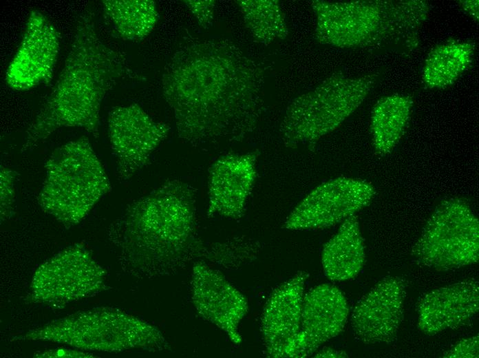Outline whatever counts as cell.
Listing matches in <instances>:
<instances>
[{
	"mask_svg": "<svg viewBox=\"0 0 479 358\" xmlns=\"http://www.w3.org/2000/svg\"><path fill=\"white\" fill-rule=\"evenodd\" d=\"M35 357H92V355L87 352H84L77 350H71L68 348H59L56 349H51L47 351L43 352L35 353Z\"/></svg>",
	"mask_w": 479,
	"mask_h": 358,
	"instance_id": "4316f807",
	"label": "cell"
},
{
	"mask_svg": "<svg viewBox=\"0 0 479 358\" xmlns=\"http://www.w3.org/2000/svg\"><path fill=\"white\" fill-rule=\"evenodd\" d=\"M246 28L254 39L268 45L288 35L285 14L277 0H238Z\"/></svg>",
	"mask_w": 479,
	"mask_h": 358,
	"instance_id": "603a6c76",
	"label": "cell"
},
{
	"mask_svg": "<svg viewBox=\"0 0 479 358\" xmlns=\"http://www.w3.org/2000/svg\"><path fill=\"white\" fill-rule=\"evenodd\" d=\"M315 357H347L348 355L341 350H337L331 348H326L315 356Z\"/></svg>",
	"mask_w": 479,
	"mask_h": 358,
	"instance_id": "f1b7e54d",
	"label": "cell"
},
{
	"mask_svg": "<svg viewBox=\"0 0 479 358\" xmlns=\"http://www.w3.org/2000/svg\"><path fill=\"white\" fill-rule=\"evenodd\" d=\"M195 204V189L180 180L129 204L107 231L122 268L151 278L175 273L197 257L211 260L215 244L200 238Z\"/></svg>",
	"mask_w": 479,
	"mask_h": 358,
	"instance_id": "7a4b0ae2",
	"label": "cell"
},
{
	"mask_svg": "<svg viewBox=\"0 0 479 358\" xmlns=\"http://www.w3.org/2000/svg\"><path fill=\"white\" fill-rule=\"evenodd\" d=\"M308 274L299 272L277 286L270 295L261 318L266 353L284 357L301 326L304 291Z\"/></svg>",
	"mask_w": 479,
	"mask_h": 358,
	"instance_id": "e0dca14e",
	"label": "cell"
},
{
	"mask_svg": "<svg viewBox=\"0 0 479 358\" xmlns=\"http://www.w3.org/2000/svg\"><path fill=\"white\" fill-rule=\"evenodd\" d=\"M376 76H349L337 72L288 105L279 126L287 147L314 145L337 129L364 101Z\"/></svg>",
	"mask_w": 479,
	"mask_h": 358,
	"instance_id": "52a82bcc",
	"label": "cell"
},
{
	"mask_svg": "<svg viewBox=\"0 0 479 358\" xmlns=\"http://www.w3.org/2000/svg\"><path fill=\"white\" fill-rule=\"evenodd\" d=\"M106 272L91 253L76 244L45 262L34 273L30 286L35 302L65 304L100 291Z\"/></svg>",
	"mask_w": 479,
	"mask_h": 358,
	"instance_id": "9c48e42d",
	"label": "cell"
},
{
	"mask_svg": "<svg viewBox=\"0 0 479 358\" xmlns=\"http://www.w3.org/2000/svg\"><path fill=\"white\" fill-rule=\"evenodd\" d=\"M108 134L119 180H127L149 160L167 138L168 125L154 120L136 103L113 108L108 114Z\"/></svg>",
	"mask_w": 479,
	"mask_h": 358,
	"instance_id": "8fae6325",
	"label": "cell"
},
{
	"mask_svg": "<svg viewBox=\"0 0 479 358\" xmlns=\"http://www.w3.org/2000/svg\"><path fill=\"white\" fill-rule=\"evenodd\" d=\"M324 273L332 281L356 277L365 262V249L357 217L341 224L337 233L324 245L321 253Z\"/></svg>",
	"mask_w": 479,
	"mask_h": 358,
	"instance_id": "d6986e66",
	"label": "cell"
},
{
	"mask_svg": "<svg viewBox=\"0 0 479 358\" xmlns=\"http://www.w3.org/2000/svg\"><path fill=\"white\" fill-rule=\"evenodd\" d=\"M192 301L198 313L222 330L235 344L242 342L238 327L248 312L244 295L218 271L202 262L193 266Z\"/></svg>",
	"mask_w": 479,
	"mask_h": 358,
	"instance_id": "5bb4252c",
	"label": "cell"
},
{
	"mask_svg": "<svg viewBox=\"0 0 479 358\" xmlns=\"http://www.w3.org/2000/svg\"><path fill=\"white\" fill-rule=\"evenodd\" d=\"M421 264L450 270L478 262L479 222L465 200L452 198L435 209L412 249Z\"/></svg>",
	"mask_w": 479,
	"mask_h": 358,
	"instance_id": "ba28073f",
	"label": "cell"
},
{
	"mask_svg": "<svg viewBox=\"0 0 479 358\" xmlns=\"http://www.w3.org/2000/svg\"><path fill=\"white\" fill-rule=\"evenodd\" d=\"M264 67L232 41L191 39L164 66V98L178 137L195 146L242 141L264 111Z\"/></svg>",
	"mask_w": 479,
	"mask_h": 358,
	"instance_id": "6da1fadb",
	"label": "cell"
},
{
	"mask_svg": "<svg viewBox=\"0 0 479 358\" xmlns=\"http://www.w3.org/2000/svg\"><path fill=\"white\" fill-rule=\"evenodd\" d=\"M14 340H43L82 350L119 352L167 350L169 343L153 325L118 308L101 307L56 319L14 336Z\"/></svg>",
	"mask_w": 479,
	"mask_h": 358,
	"instance_id": "8992f818",
	"label": "cell"
},
{
	"mask_svg": "<svg viewBox=\"0 0 479 358\" xmlns=\"http://www.w3.org/2000/svg\"><path fill=\"white\" fill-rule=\"evenodd\" d=\"M103 17L119 38L140 41L154 29L159 14L153 0H103Z\"/></svg>",
	"mask_w": 479,
	"mask_h": 358,
	"instance_id": "7402d4cb",
	"label": "cell"
},
{
	"mask_svg": "<svg viewBox=\"0 0 479 358\" xmlns=\"http://www.w3.org/2000/svg\"><path fill=\"white\" fill-rule=\"evenodd\" d=\"M257 152L228 154L209 171L207 215L237 220L242 217L257 177Z\"/></svg>",
	"mask_w": 479,
	"mask_h": 358,
	"instance_id": "2e32d148",
	"label": "cell"
},
{
	"mask_svg": "<svg viewBox=\"0 0 479 358\" xmlns=\"http://www.w3.org/2000/svg\"><path fill=\"white\" fill-rule=\"evenodd\" d=\"M479 309V286L474 279L458 282L427 293L418 306V328L434 335L455 329L471 319Z\"/></svg>",
	"mask_w": 479,
	"mask_h": 358,
	"instance_id": "ac0fdd59",
	"label": "cell"
},
{
	"mask_svg": "<svg viewBox=\"0 0 479 358\" xmlns=\"http://www.w3.org/2000/svg\"><path fill=\"white\" fill-rule=\"evenodd\" d=\"M60 50V34L52 22L39 10L28 18L19 48L8 66L6 82L16 91H27L48 84Z\"/></svg>",
	"mask_w": 479,
	"mask_h": 358,
	"instance_id": "7c38bea8",
	"label": "cell"
},
{
	"mask_svg": "<svg viewBox=\"0 0 479 358\" xmlns=\"http://www.w3.org/2000/svg\"><path fill=\"white\" fill-rule=\"evenodd\" d=\"M45 168L38 202L67 228L81 222L111 189L105 168L86 136L56 148Z\"/></svg>",
	"mask_w": 479,
	"mask_h": 358,
	"instance_id": "5b68a950",
	"label": "cell"
},
{
	"mask_svg": "<svg viewBox=\"0 0 479 358\" xmlns=\"http://www.w3.org/2000/svg\"><path fill=\"white\" fill-rule=\"evenodd\" d=\"M405 286L396 276L379 282L356 304L351 325L356 339L366 344L388 343L403 317Z\"/></svg>",
	"mask_w": 479,
	"mask_h": 358,
	"instance_id": "9a60e30c",
	"label": "cell"
},
{
	"mask_svg": "<svg viewBox=\"0 0 479 358\" xmlns=\"http://www.w3.org/2000/svg\"><path fill=\"white\" fill-rule=\"evenodd\" d=\"M19 174L14 170L1 165L0 169V207L1 222L5 221L14 213L15 182Z\"/></svg>",
	"mask_w": 479,
	"mask_h": 358,
	"instance_id": "cb8c5ba5",
	"label": "cell"
},
{
	"mask_svg": "<svg viewBox=\"0 0 479 358\" xmlns=\"http://www.w3.org/2000/svg\"><path fill=\"white\" fill-rule=\"evenodd\" d=\"M475 45L469 41L449 40L434 46L425 61L422 78L432 90L454 84L469 67Z\"/></svg>",
	"mask_w": 479,
	"mask_h": 358,
	"instance_id": "44dd1931",
	"label": "cell"
},
{
	"mask_svg": "<svg viewBox=\"0 0 479 358\" xmlns=\"http://www.w3.org/2000/svg\"><path fill=\"white\" fill-rule=\"evenodd\" d=\"M136 77L125 57L105 44L90 7L77 19L65 65L47 100L26 129L21 153L32 151L61 127H80L99 137L103 100L118 81Z\"/></svg>",
	"mask_w": 479,
	"mask_h": 358,
	"instance_id": "3957f363",
	"label": "cell"
},
{
	"mask_svg": "<svg viewBox=\"0 0 479 358\" xmlns=\"http://www.w3.org/2000/svg\"><path fill=\"white\" fill-rule=\"evenodd\" d=\"M479 350L478 335L465 338L459 341L449 350L443 353V357L478 358Z\"/></svg>",
	"mask_w": 479,
	"mask_h": 358,
	"instance_id": "484cf974",
	"label": "cell"
},
{
	"mask_svg": "<svg viewBox=\"0 0 479 358\" xmlns=\"http://www.w3.org/2000/svg\"><path fill=\"white\" fill-rule=\"evenodd\" d=\"M183 2L202 28L207 29L212 25L214 19L215 1L189 0L183 1Z\"/></svg>",
	"mask_w": 479,
	"mask_h": 358,
	"instance_id": "d4e9b609",
	"label": "cell"
},
{
	"mask_svg": "<svg viewBox=\"0 0 479 358\" xmlns=\"http://www.w3.org/2000/svg\"><path fill=\"white\" fill-rule=\"evenodd\" d=\"M458 2L466 13L469 14L475 21H478V0H460Z\"/></svg>",
	"mask_w": 479,
	"mask_h": 358,
	"instance_id": "83f0119b",
	"label": "cell"
},
{
	"mask_svg": "<svg viewBox=\"0 0 479 358\" xmlns=\"http://www.w3.org/2000/svg\"><path fill=\"white\" fill-rule=\"evenodd\" d=\"M349 308L343 293L335 286L322 284L304 296L299 332L284 357H307L343 331Z\"/></svg>",
	"mask_w": 479,
	"mask_h": 358,
	"instance_id": "4fadbf2b",
	"label": "cell"
},
{
	"mask_svg": "<svg viewBox=\"0 0 479 358\" xmlns=\"http://www.w3.org/2000/svg\"><path fill=\"white\" fill-rule=\"evenodd\" d=\"M315 38L339 48H366L409 42L416 46L429 4L423 0H313Z\"/></svg>",
	"mask_w": 479,
	"mask_h": 358,
	"instance_id": "277c9868",
	"label": "cell"
},
{
	"mask_svg": "<svg viewBox=\"0 0 479 358\" xmlns=\"http://www.w3.org/2000/svg\"><path fill=\"white\" fill-rule=\"evenodd\" d=\"M375 194L374 187L357 178L339 177L313 189L284 223L290 230L323 229L342 222L366 207Z\"/></svg>",
	"mask_w": 479,
	"mask_h": 358,
	"instance_id": "30bf717a",
	"label": "cell"
},
{
	"mask_svg": "<svg viewBox=\"0 0 479 358\" xmlns=\"http://www.w3.org/2000/svg\"><path fill=\"white\" fill-rule=\"evenodd\" d=\"M414 105L409 95L393 94L380 98L373 107L370 130L376 153H391L403 137Z\"/></svg>",
	"mask_w": 479,
	"mask_h": 358,
	"instance_id": "ffe728a7",
	"label": "cell"
}]
</instances>
